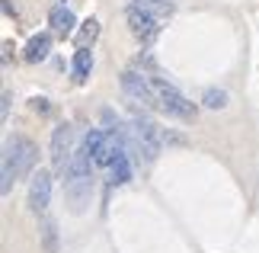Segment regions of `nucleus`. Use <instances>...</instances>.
<instances>
[{"mask_svg": "<svg viewBox=\"0 0 259 253\" xmlns=\"http://www.w3.org/2000/svg\"><path fill=\"white\" fill-rule=\"evenodd\" d=\"M35 160H38L35 141H29L23 135H16L13 141H7V144H4V160H0V192L7 196V192L13 189L16 179H23V176L32 173Z\"/></svg>", "mask_w": 259, "mask_h": 253, "instance_id": "obj_1", "label": "nucleus"}, {"mask_svg": "<svg viewBox=\"0 0 259 253\" xmlns=\"http://www.w3.org/2000/svg\"><path fill=\"white\" fill-rule=\"evenodd\" d=\"M151 84H154V90H157V99H160V109H163V113H170V116H176V119H183V122L195 119L198 106H195V103H189V99L179 93V90H176L163 74H154V77H151Z\"/></svg>", "mask_w": 259, "mask_h": 253, "instance_id": "obj_2", "label": "nucleus"}, {"mask_svg": "<svg viewBox=\"0 0 259 253\" xmlns=\"http://www.w3.org/2000/svg\"><path fill=\"white\" fill-rule=\"evenodd\" d=\"M122 90L125 96L132 99L135 106H147V109H160V99H157V90L151 84V77L144 70H138L135 64L122 70Z\"/></svg>", "mask_w": 259, "mask_h": 253, "instance_id": "obj_3", "label": "nucleus"}, {"mask_svg": "<svg viewBox=\"0 0 259 253\" xmlns=\"http://www.w3.org/2000/svg\"><path fill=\"white\" fill-rule=\"evenodd\" d=\"M132 131H135V151H141L147 164L157 160V154H160V148H163V128L157 125L154 119H147L144 113H138L132 119Z\"/></svg>", "mask_w": 259, "mask_h": 253, "instance_id": "obj_4", "label": "nucleus"}, {"mask_svg": "<svg viewBox=\"0 0 259 253\" xmlns=\"http://www.w3.org/2000/svg\"><path fill=\"white\" fill-rule=\"evenodd\" d=\"M125 19H128L132 35H135L141 45H151L154 39L160 35V19H157L154 13H147V10H141L138 4H132V7L125 10Z\"/></svg>", "mask_w": 259, "mask_h": 253, "instance_id": "obj_5", "label": "nucleus"}, {"mask_svg": "<svg viewBox=\"0 0 259 253\" xmlns=\"http://www.w3.org/2000/svg\"><path fill=\"white\" fill-rule=\"evenodd\" d=\"M74 128L71 125H58L52 131V167H55V173L58 176H64V170L67 164H71V157H74Z\"/></svg>", "mask_w": 259, "mask_h": 253, "instance_id": "obj_6", "label": "nucleus"}, {"mask_svg": "<svg viewBox=\"0 0 259 253\" xmlns=\"http://www.w3.org/2000/svg\"><path fill=\"white\" fill-rule=\"evenodd\" d=\"M48 202H52V173L48 170H35L29 179V208L35 215H45Z\"/></svg>", "mask_w": 259, "mask_h": 253, "instance_id": "obj_7", "label": "nucleus"}, {"mask_svg": "<svg viewBox=\"0 0 259 253\" xmlns=\"http://www.w3.org/2000/svg\"><path fill=\"white\" fill-rule=\"evenodd\" d=\"M64 196L71 202L74 215H83L90 205V196H93V179H77V183H64Z\"/></svg>", "mask_w": 259, "mask_h": 253, "instance_id": "obj_8", "label": "nucleus"}, {"mask_svg": "<svg viewBox=\"0 0 259 253\" xmlns=\"http://www.w3.org/2000/svg\"><path fill=\"white\" fill-rule=\"evenodd\" d=\"M132 151H118V154L112 157V164H109V183L112 186H125V183H132Z\"/></svg>", "mask_w": 259, "mask_h": 253, "instance_id": "obj_9", "label": "nucleus"}, {"mask_svg": "<svg viewBox=\"0 0 259 253\" xmlns=\"http://www.w3.org/2000/svg\"><path fill=\"white\" fill-rule=\"evenodd\" d=\"M48 52H52V35H48V32H38V35H32L26 42L23 58H26L29 64H38V61H45V58H48Z\"/></svg>", "mask_w": 259, "mask_h": 253, "instance_id": "obj_10", "label": "nucleus"}, {"mask_svg": "<svg viewBox=\"0 0 259 253\" xmlns=\"http://www.w3.org/2000/svg\"><path fill=\"white\" fill-rule=\"evenodd\" d=\"M48 26H52L58 35H71L74 26H77V19H74V13L67 7L58 4V7H52V13H48Z\"/></svg>", "mask_w": 259, "mask_h": 253, "instance_id": "obj_11", "label": "nucleus"}, {"mask_svg": "<svg viewBox=\"0 0 259 253\" xmlns=\"http://www.w3.org/2000/svg\"><path fill=\"white\" fill-rule=\"evenodd\" d=\"M38 240H42V250L45 253H58L61 250V240H58V221L55 218H42V225H38Z\"/></svg>", "mask_w": 259, "mask_h": 253, "instance_id": "obj_12", "label": "nucleus"}, {"mask_svg": "<svg viewBox=\"0 0 259 253\" xmlns=\"http://www.w3.org/2000/svg\"><path fill=\"white\" fill-rule=\"evenodd\" d=\"M90 70H93V52H90V48H77L74 52V80L83 84L90 77Z\"/></svg>", "mask_w": 259, "mask_h": 253, "instance_id": "obj_13", "label": "nucleus"}, {"mask_svg": "<svg viewBox=\"0 0 259 253\" xmlns=\"http://www.w3.org/2000/svg\"><path fill=\"white\" fill-rule=\"evenodd\" d=\"M141 10H147V13H154L157 19L160 16H170L173 10H176V0H135Z\"/></svg>", "mask_w": 259, "mask_h": 253, "instance_id": "obj_14", "label": "nucleus"}, {"mask_svg": "<svg viewBox=\"0 0 259 253\" xmlns=\"http://www.w3.org/2000/svg\"><path fill=\"white\" fill-rule=\"evenodd\" d=\"M202 103H205L208 109H224V106H227V90L208 87V90H205V96H202Z\"/></svg>", "mask_w": 259, "mask_h": 253, "instance_id": "obj_15", "label": "nucleus"}, {"mask_svg": "<svg viewBox=\"0 0 259 253\" xmlns=\"http://www.w3.org/2000/svg\"><path fill=\"white\" fill-rule=\"evenodd\" d=\"M96 35H99V23H96V19H87V23H83V29H80V35H77V45H80V48H87V45L93 42Z\"/></svg>", "mask_w": 259, "mask_h": 253, "instance_id": "obj_16", "label": "nucleus"}, {"mask_svg": "<svg viewBox=\"0 0 259 253\" xmlns=\"http://www.w3.org/2000/svg\"><path fill=\"white\" fill-rule=\"evenodd\" d=\"M10 103H13V96H10V90H4V99H0V119H4V122L10 116Z\"/></svg>", "mask_w": 259, "mask_h": 253, "instance_id": "obj_17", "label": "nucleus"}, {"mask_svg": "<svg viewBox=\"0 0 259 253\" xmlns=\"http://www.w3.org/2000/svg\"><path fill=\"white\" fill-rule=\"evenodd\" d=\"M163 144H186L183 135H173V131H163Z\"/></svg>", "mask_w": 259, "mask_h": 253, "instance_id": "obj_18", "label": "nucleus"}, {"mask_svg": "<svg viewBox=\"0 0 259 253\" xmlns=\"http://www.w3.org/2000/svg\"><path fill=\"white\" fill-rule=\"evenodd\" d=\"M32 109H35V113H48V99L45 96H35L32 99Z\"/></svg>", "mask_w": 259, "mask_h": 253, "instance_id": "obj_19", "label": "nucleus"}, {"mask_svg": "<svg viewBox=\"0 0 259 253\" xmlns=\"http://www.w3.org/2000/svg\"><path fill=\"white\" fill-rule=\"evenodd\" d=\"M4 13H7V16H16V10H13V4H10V0H4Z\"/></svg>", "mask_w": 259, "mask_h": 253, "instance_id": "obj_20", "label": "nucleus"}]
</instances>
